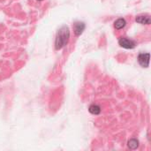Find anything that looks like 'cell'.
<instances>
[{"instance_id": "cell-1", "label": "cell", "mask_w": 151, "mask_h": 151, "mask_svg": "<svg viewBox=\"0 0 151 151\" xmlns=\"http://www.w3.org/2000/svg\"><path fill=\"white\" fill-rule=\"evenodd\" d=\"M69 38H70V31L68 27L64 26L62 27L56 36V42H55V48L56 50H60L63 47H65L68 42H69Z\"/></svg>"}, {"instance_id": "cell-2", "label": "cell", "mask_w": 151, "mask_h": 151, "mask_svg": "<svg viewBox=\"0 0 151 151\" xmlns=\"http://www.w3.org/2000/svg\"><path fill=\"white\" fill-rule=\"evenodd\" d=\"M119 44L125 49H134L136 45L134 41L128 39L127 37H121L119 40Z\"/></svg>"}, {"instance_id": "cell-3", "label": "cell", "mask_w": 151, "mask_h": 151, "mask_svg": "<svg viewBox=\"0 0 151 151\" xmlns=\"http://www.w3.org/2000/svg\"><path fill=\"white\" fill-rule=\"evenodd\" d=\"M138 61L142 67H148L150 65V53H141L138 56Z\"/></svg>"}, {"instance_id": "cell-4", "label": "cell", "mask_w": 151, "mask_h": 151, "mask_svg": "<svg viewBox=\"0 0 151 151\" xmlns=\"http://www.w3.org/2000/svg\"><path fill=\"white\" fill-rule=\"evenodd\" d=\"M85 27H86V25H85L84 22H81V21H77V22H75V23L73 24V31H74V34H75L77 36L81 35L83 33Z\"/></svg>"}, {"instance_id": "cell-5", "label": "cell", "mask_w": 151, "mask_h": 151, "mask_svg": "<svg viewBox=\"0 0 151 151\" xmlns=\"http://www.w3.org/2000/svg\"><path fill=\"white\" fill-rule=\"evenodd\" d=\"M136 22L140 23V24H145V25H150V18L148 15H140L137 16L135 19Z\"/></svg>"}, {"instance_id": "cell-6", "label": "cell", "mask_w": 151, "mask_h": 151, "mask_svg": "<svg viewBox=\"0 0 151 151\" xmlns=\"http://www.w3.org/2000/svg\"><path fill=\"white\" fill-rule=\"evenodd\" d=\"M126 25H127V21L125 20V19H122V18L118 19L114 22V27H115V28L118 29V30L124 28V27H126Z\"/></svg>"}, {"instance_id": "cell-7", "label": "cell", "mask_w": 151, "mask_h": 151, "mask_svg": "<svg viewBox=\"0 0 151 151\" xmlns=\"http://www.w3.org/2000/svg\"><path fill=\"white\" fill-rule=\"evenodd\" d=\"M88 111L92 115H99L100 112H101V108L97 104H92V105L89 106Z\"/></svg>"}, {"instance_id": "cell-8", "label": "cell", "mask_w": 151, "mask_h": 151, "mask_svg": "<svg viewBox=\"0 0 151 151\" xmlns=\"http://www.w3.org/2000/svg\"><path fill=\"white\" fill-rule=\"evenodd\" d=\"M139 147V141L136 139H131L128 142V148L130 150H136Z\"/></svg>"}, {"instance_id": "cell-9", "label": "cell", "mask_w": 151, "mask_h": 151, "mask_svg": "<svg viewBox=\"0 0 151 151\" xmlns=\"http://www.w3.org/2000/svg\"><path fill=\"white\" fill-rule=\"evenodd\" d=\"M38 1H42V0H38Z\"/></svg>"}]
</instances>
